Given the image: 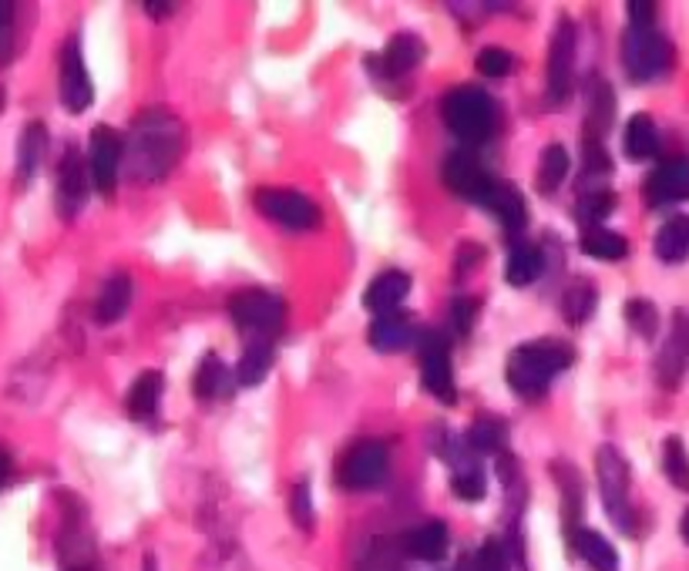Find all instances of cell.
<instances>
[{
	"mask_svg": "<svg viewBox=\"0 0 689 571\" xmlns=\"http://www.w3.org/2000/svg\"><path fill=\"white\" fill-rule=\"evenodd\" d=\"M186 148V128L183 121L165 111V108H148L131 121V138H128V171L138 181H161L171 168L179 165Z\"/></svg>",
	"mask_w": 689,
	"mask_h": 571,
	"instance_id": "6da1fadb",
	"label": "cell"
},
{
	"mask_svg": "<svg viewBox=\"0 0 689 571\" xmlns=\"http://www.w3.org/2000/svg\"><path fill=\"white\" fill-rule=\"evenodd\" d=\"M575 360V350L562 339H535V343H522V346H514L511 356H508V384L511 391L519 394V397H542L549 391L552 380L569 370Z\"/></svg>",
	"mask_w": 689,
	"mask_h": 571,
	"instance_id": "7a4b0ae2",
	"label": "cell"
},
{
	"mask_svg": "<svg viewBox=\"0 0 689 571\" xmlns=\"http://www.w3.org/2000/svg\"><path fill=\"white\" fill-rule=\"evenodd\" d=\"M441 118L464 145H484L494 131V101L484 88L461 85L441 98Z\"/></svg>",
	"mask_w": 689,
	"mask_h": 571,
	"instance_id": "3957f363",
	"label": "cell"
},
{
	"mask_svg": "<svg viewBox=\"0 0 689 571\" xmlns=\"http://www.w3.org/2000/svg\"><path fill=\"white\" fill-rule=\"evenodd\" d=\"M229 316L249 339H273L286 323V303L266 289H243L229 299Z\"/></svg>",
	"mask_w": 689,
	"mask_h": 571,
	"instance_id": "277c9868",
	"label": "cell"
},
{
	"mask_svg": "<svg viewBox=\"0 0 689 571\" xmlns=\"http://www.w3.org/2000/svg\"><path fill=\"white\" fill-rule=\"evenodd\" d=\"M622 65L632 81H652L669 71L672 45L656 28H626L622 35Z\"/></svg>",
	"mask_w": 689,
	"mask_h": 571,
	"instance_id": "5b68a950",
	"label": "cell"
},
{
	"mask_svg": "<svg viewBox=\"0 0 689 571\" xmlns=\"http://www.w3.org/2000/svg\"><path fill=\"white\" fill-rule=\"evenodd\" d=\"M596 474H599V491H602V501H606V511L609 518L622 528V531H636L632 528V504H629V464L626 457L606 444L599 447L596 454Z\"/></svg>",
	"mask_w": 689,
	"mask_h": 571,
	"instance_id": "8992f818",
	"label": "cell"
},
{
	"mask_svg": "<svg viewBox=\"0 0 689 571\" xmlns=\"http://www.w3.org/2000/svg\"><path fill=\"white\" fill-rule=\"evenodd\" d=\"M256 209L283 226V229H293V233H309L319 226V209L313 199H306L296 188H259L256 193Z\"/></svg>",
	"mask_w": 689,
	"mask_h": 571,
	"instance_id": "52a82bcc",
	"label": "cell"
},
{
	"mask_svg": "<svg viewBox=\"0 0 689 571\" xmlns=\"http://www.w3.org/2000/svg\"><path fill=\"white\" fill-rule=\"evenodd\" d=\"M387 447L381 441H357L336 464V481L347 491H371L387 478Z\"/></svg>",
	"mask_w": 689,
	"mask_h": 571,
	"instance_id": "ba28073f",
	"label": "cell"
},
{
	"mask_svg": "<svg viewBox=\"0 0 689 571\" xmlns=\"http://www.w3.org/2000/svg\"><path fill=\"white\" fill-rule=\"evenodd\" d=\"M572 81H575V24L562 18L552 31V48H549V75H545L549 108H562L569 101Z\"/></svg>",
	"mask_w": 689,
	"mask_h": 571,
	"instance_id": "9c48e42d",
	"label": "cell"
},
{
	"mask_svg": "<svg viewBox=\"0 0 689 571\" xmlns=\"http://www.w3.org/2000/svg\"><path fill=\"white\" fill-rule=\"evenodd\" d=\"M441 175H444V185L457 199L474 203V206H484L491 188H494V175L484 168V161L474 151H451L444 158Z\"/></svg>",
	"mask_w": 689,
	"mask_h": 571,
	"instance_id": "30bf717a",
	"label": "cell"
},
{
	"mask_svg": "<svg viewBox=\"0 0 689 571\" xmlns=\"http://www.w3.org/2000/svg\"><path fill=\"white\" fill-rule=\"evenodd\" d=\"M421 380H424L427 394H434L441 404H457L454 370H451V343L437 329H427L421 336Z\"/></svg>",
	"mask_w": 689,
	"mask_h": 571,
	"instance_id": "8fae6325",
	"label": "cell"
},
{
	"mask_svg": "<svg viewBox=\"0 0 689 571\" xmlns=\"http://www.w3.org/2000/svg\"><path fill=\"white\" fill-rule=\"evenodd\" d=\"M58 95H61V105H65L68 115H85L91 108V101H95V85H91V75H88V65H85L78 38L65 41V48H61Z\"/></svg>",
	"mask_w": 689,
	"mask_h": 571,
	"instance_id": "7c38bea8",
	"label": "cell"
},
{
	"mask_svg": "<svg viewBox=\"0 0 689 571\" xmlns=\"http://www.w3.org/2000/svg\"><path fill=\"white\" fill-rule=\"evenodd\" d=\"M121 161H125L121 135L111 125H98L88 138V175L101 196H115Z\"/></svg>",
	"mask_w": 689,
	"mask_h": 571,
	"instance_id": "4fadbf2b",
	"label": "cell"
},
{
	"mask_svg": "<svg viewBox=\"0 0 689 571\" xmlns=\"http://www.w3.org/2000/svg\"><path fill=\"white\" fill-rule=\"evenodd\" d=\"M689 370V313L676 309L672 326L666 333V343L656 356V380L662 391H676Z\"/></svg>",
	"mask_w": 689,
	"mask_h": 571,
	"instance_id": "5bb4252c",
	"label": "cell"
},
{
	"mask_svg": "<svg viewBox=\"0 0 689 571\" xmlns=\"http://www.w3.org/2000/svg\"><path fill=\"white\" fill-rule=\"evenodd\" d=\"M88 165L85 158L78 155V148H68L61 155V165H58V193H55V206H58V216L65 223H75L88 203Z\"/></svg>",
	"mask_w": 689,
	"mask_h": 571,
	"instance_id": "9a60e30c",
	"label": "cell"
},
{
	"mask_svg": "<svg viewBox=\"0 0 689 571\" xmlns=\"http://www.w3.org/2000/svg\"><path fill=\"white\" fill-rule=\"evenodd\" d=\"M682 199H689V155L666 158L646 178V203L649 206H669V203H682Z\"/></svg>",
	"mask_w": 689,
	"mask_h": 571,
	"instance_id": "2e32d148",
	"label": "cell"
},
{
	"mask_svg": "<svg viewBox=\"0 0 689 571\" xmlns=\"http://www.w3.org/2000/svg\"><path fill=\"white\" fill-rule=\"evenodd\" d=\"M421 61H424V41H421L417 35L404 31V35H394V38L387 41L384 55L367 58V68H371L374 75L404 78V75H411Z\"/></svg>",
	"mask_w": 689,
	"mask_h": 571,
	"instance_id": "e0dca14e",
	"label": "cell"
},
{
	"mask_svg": "<svg viewBox=\"0 0 689 571\" xmlns=\"http://www.w3.org/2000/svg\"><path fill=\"white\" fill-rule=\"evenodd\" d=\"M407 296H411V276L404 269H387V273L371 279V286L364 293V306L374 316H384V313H397Z\"/></svg>",
	"mask_w": 689,
	"mask_h": 571,
	"instance_id": "ac0fdd59",
	"label": "cell"
},
{
	"mask_svg": "<svg viewBox=\"0 0 689 571\" xmlns=\"http://www.w3.org/2000/svg\"><path fill=\"white\" fill-rule=\"evenodd\" d=\"M414 339H417L414 323H411L407 313H401V309L377 316V319L371 323V329H367V343H371L377 353H401V350H407Z\"/></svg>",
	"mask_w": 689,
	"mask_h": 571,
	"instance_id": "d6986e66",
	"label": "cell"
},
{
	"mask_svg": "<svg viewBox=\"0 0 689 571\" xmlns=\"http://www.w3.org/2000/svg\"><path fill=\"white\" fill-rule=\"evenodd\" d=\"M545 253L542 246H535L532 239H514L511 243V253H508V263H504V276L511 286H532L535 279H542L545 273Z\"/></svg>",
	"mask_w": 689,
	"mask_h": 571,
	"instance_id": "ffe728a7",
	"label": "cell"
},
{
	"mask_svg": "<svg viewBox=\"0 0 689 571\" xmlns=\"http://www.w3.org/2000/svg\"><path fill=\"white\" fill-rule=\"evenodd\" d=\"M447 544H451V534H447V524L444 521H424V524H414L401 548L404 554L417 558V561H441L447 554Z\"/></svg>",
	"mask_w": 689,
	"mask_h": 571,
	"instance_id": "44dd1931",
	"label": "cell"
},
{
	"mask_svg": "<svg viewBox=\"0 0 689 571\" xmlns=\"http://www.w3.org/2000/svg\"><path fill=\"white\" fill-rule=\"evenodd\" d=\"M484 206L494 213V219H498L508 233H514V236L525 233V226H529V206H525V196H522L514 185L494 181V188H491V196H488Z\"/></svg>",
	"mask_w": 689,
	"mask_h": 571,
	"instance_id": "7402d4cb",
	"label": "cell"
},
{
	"mask_svg": "<svg viewBox=\"0 0 689 571\" xmlns=\"http://www.w3.org/2000/svg\"><path fill=\"white\" fill-rule=\"evenodd\" d=\"M161 394H165V376L158 370H145L125 394V407L135 421H151L161 411Z\"/></svg>",
	"mask_w": 689,
	"mask_h": 571,
	"instance_id": "603a6c76",
	"label": "cell"
},
{
	"mask_svg": "<svg viewBox=\"0 0 689 571\" xmlns=\"http://www.w3.org/2000/svg\"><path fill=\"white\" fill-rule=\"evenodd\" d=\"M131 296H135V283H131L128 273L108 276L105 286H101V293H98V299H95V323H101V326L118 323V319L128 313Z\"/></svg>",
	"mask_w": 689,
	"mask_h": 571,
	"instance_id": "cb8c5ba5",
	"label": "cell"
},
{
	"mask_svg": "<svg viewBox=\"0 0 689 571\" xmlns=\"http://www.w3.org/2000/svg\"><path fill=\"white\" fill-rule=\"evenodd\" d=\"M273 360H276V350H273V339H249L239 363H236V373L233 380L239 387H256L266 380V373L273 370Z\"/></svg>",
	"mask_w": 689,
	"mask_h": 571,
	"instance_id": "d4e9b609",
	"label": "cell"
},
{
	"mask_svg": "<svg viewBox=\"0 0 689 571\" xmlns=\"http://www.w3.org/2000/svg\"><path fill=\"white\" fill-rule=\"evenodd\" d=\"M233 373L229 366L216 356V353H206L199 370H196V380H193V391L199 401H216V397H226L233 391Z\"/></svg>",
	"mask_w": 689,
	"mask_h": 571,
	"instance_id": "484cf974",
	"label": "cell"
},
{
	"mask_svg": "<svg viewBox=\"0 0 689 571\" xmlns=\"http://www.w3.org/2000/svg\"><path fill=\"white\" fill-rule=\"evenodd\" d=\"M48 151V128L41 121H31L18 141V185H28L35 178V171L41 168Z\"/></svg>",
	"mask_w": 689,
	"mask_h": 571,
	"instance_id": "4316f807",
	"label": "cell"
},
{
	"mask_svg": "<svg viewBox=\"0 0 689 571\" xmlns=\"http://www.w3.org/2000/svg\"><path fill=\"white\" fill-rule=\"evenodd\" d=\"M572 544H575L579 558H582L589 568H596V571H619V554H616V548H612L599 531H592V528H575V531H572Z\"/></svg>",
	"mask_w": 689,
	"mask_h": 571,
	"instance_id": "83f0119b",
	"label": "cell"
},
{
	"mask_svg": "<svg viewBox=\"0 0 689 571\" xmlns=\"http://www.w3.org/2000/svg\"><path fill=\"white\" fill-rule=\"evenodd\" d=\"M616 118V95L606 81H592L589 88V115H585V131L582 138H592V141H602L606 128L612 125Z\"/></svg>",
	"mask_w": 689,
	"mask_h": 571,
	"instance_id": "f1b7e54d",
	"label": "cell"
},
{
	"mask_svg": "<svg viewBox=\"0 0 689 571\" xmlns=\"http://www.w3.org/2000/svg\"><path fill=\"white\" fill-rule=\"evenodd\" d=\"M652 249L662 263H686L689 259V216H672L669 223H662Z\"/></svg>",
	"mask_w": 689,
	"mask_h": 571,
	"instance_id": "f546056e",
	"label": "cell"
},
{
	"mask_svg": "<svg viewBox=\"0 0 689 571\" xmlns=\"http://www.w3.org/2000/svg\"><path fill=\"white\" fill-rule=\"evenodd\" d=\"M622 148L632 161H646L659 151V131L649 115H632L622 131Z\"/></svg>",
	"mask_w": 689,
	"mask_h": 571,
	"instance_id": "4dcf8cb0",
	"label": "cell"
},
{
	"mask_svg": "<svg viewBox=\"0 0 689 571\" xmlns=\"http://www.w3.org/2000/svg\"><path fill=\"white\" fill-rule=\"evenodd\" d=\"M579 249H582L585 256H592V259L619 263V259H626L629 243H626L619 233L606 229V226H592V229H582V236H579Z\"/></svg>",
	"mask_w": 689,
	"mask_h": 571,
	"instance_id": "1f68e13d",
	"label": "cell"
},
{
	"mask_svg": "<svg viewBox=\"0 0 689 571\" xmlns=\"http://www.w3.org/2000/svg\"><path fill=\"white\" fill-rule=\"evenodd\" d=\"M599 306V289L589 279H575L572 286H565L562 293V316L569 326H585L592 319Z\"/></svg>",
	"mask_w": 689,
	"mask_h": 571,
	"instance_id": "d6a6232c",
	"label": "cell"
},
{
	"mask_svg": "<svg viewBox=\"0 0 689 571\" xmlns=\"http://www.w3.org/2000/svg\"><path fill=\"white\" fill-rule=\"evenodd\" d=\"M565 178H569V151H565V145L552 141V145H545V151H542V158H539V178H535V185H539L542 196H555Z\"/></svg>",
	"mask_w": 689,
	"mask_h": 571,
	"instance_id": "836d02e7",
	"label": "cell"
},
{
	"mask_svg": "<svg viewBox=\"0 0 689 571\" xmlns=\"http://www.w3.org/2000/svg\"><path fill=\"white\" fill-rule=\"evenodd\" d=\"M464 444H467L474 454H498V451L508 444V424L498 421V417H474Z\"/></svg>",
	"mask_w": 689,
	"mask_h": 571,
	"instance_id": "e575fe53",
	"label": "cell"
},
{
	"mask_svg": "<svg viewBox=\"0 0 689 571\" xmlns=\"http://www.w3.org/2000/svg\"><path fill=\"white\" fill-rule=\"evenodd\" d=\"M612 209H616V193H612V188H596V193H579V209H575V216H579L582 229L599 226Z\"/></svg>",
	"mask_w": 689,
	"mask_h": 571,
	"instance_id": "d590c367",
	"label": "cell"
},
{
	"mask_svg": "<svg viewBox=\"0 0 689 571\" xmlns=\"http://www.w3.org/2000/svg\"><path fill=\"white\" fill-rule=\"evenodd\" d=\"M662 471H666L672 488L689 491V454H686V444L679 437H666V444H662Z\"/></svg>",
	"mask_w": 689,
	"mask_h": 571,
	"instance_id": "8d00e7d4",
	"label": "cell"
},
{
	"mask_svg": "<svg viewBox=\"0 0 689 571\" xmlns=\"http://www.w3.org/2000/svg\"><path fill=\"white\" fill-rule=\"evenodd\" d=\"M555 471V481L562 488V498H565V518H569V528H575V518L582 511V481H579V471L565 461L552 464Z\"/></svg>",
	"mask_w": 689,
	"mask_h": 571,
	"instance_id": "74e56055",
	"label": "cell"
},
{
	"mask_svg": "<svg viewBox=\"0 0 689 571\" xmlns=\"http://www.w3.org/2000/svg\"><path fill=\"white\" fill-rule=\"evenodd\" d=\"M451 484H454V494L461 501H481L488 494V481H484V471H481L478 461H467V464L454 467V481Z\"/></svg>",
	"mask_w": 689,
	"mask_h": 571,
	"instance_id": "f35d334b",
	"label": "cell"
},
{
	"mask_svg": "<svg viewBox=\"0 0 689 571\" xmlns=\"http://www.w3.org/2000/svg\"><path fill=\"white\" fill-rule=\"evenodd\" d=\"M626 323H629V329L632 333H639L642 339H652L656 336V329H659V313H656V306L649 303V299H629L626 303Z\"/></svg>",
	"mask_w": 689,
	"mask_h": 571,
	"instance_id": "ab89813d",
	"label": "cell"
},
{
	"mask_svg": "<svg viewBox=\"0 0 689 571\" xmlns=\"http://www.w3.org/2000/svg\"><path fill=\"white\" fill-rule=\"evenodd\" d=\"M357 571H401V561H397V551L391 548V541H374L364 551Z\"/></svg>",
	"mask_w": 689,
	"mask_h": 571,
	"instance_id": "60d3db41",
	"label": "cell"
},
{
	"mask_svg": "<svg viewBox=\"0 0 689 571\" xmlns=\"http://www.w3.org/2000/svg\"><path fill=\"white\" fill-rule=\"evenodd\" d=\"M471 571H508V548L498 541V538H488L474 561H471Z\"/></svg>",
	"mask_w": 689,
	"mask_h": 571,
	"instance_id": "b9f144b4",
	"label": "cell"
},
{
	"mask_svg": "<svg viewBox=\"0 0 689 571\" xmlns=\"http://www.w3.org/2000/svg\"><path fill=\"white\" fill-rule=\"evenodd\" d=\"M289 518L303 528V531H313V498H309V484L299 481L293 491H289Z\"/></svg>",
	"mask_w": 689,
	"mask_h": 571,
	"instance_id": "7bdbcfd3",
	"label": "cell"
},
{
	"mask_svg": "<svg viewBox=\"0 0 689 571\" xmlns=\"http://www.w3.org/2000/svg\"><path fill=\"white\" fill-rule=\"evenodd\" d=\"M478 71L481 75H488V78H504V75H511V68H514V58L504 51V48H484L481 55H478Z\"/></svg>",
	"mask_w": 689,
	"mask_h": 571,
	"instance_id": "ee69618b",
	"label": "cell"
},
{
	"mask_svg": "<svg viewBox=\"0 0 689 571\" xmlns=\"http://www.w3.org/2000/svg\"><path fill=\"white\" fill-rule=\"evenodd\" d=\"M447 313H451V326H454L457 333H471V326H474V319H478V303H474L471 296H454Z\"/></svg>",
	"mask_w": 689,
	"mask_h": 571,
	"instance_id": "f6af8a7d",
	"label": "cell"
},
{
	"mask_svg": "<svg viewBox=\"0 0 689 571\" xmlns=\"http://www.w3.org/2000/svg\"><path fill=\"white\" fill-rule=\"evenodd\" d=\"M626 11H629V28H652L656 21V4H649V0H632Z\"/></svg>",
	"mask_w": 689,
	"mask_h": 571,
	"instance_id": "bcb514c9",
	"label": "cell"
},
{
	"mask_svg": "<svg viewBox=\"0 0 689 571\" xmlns=\"http://www.w3.org/2000/svg\"><path fill=\"white\" fill-rule=\"evenodd\" d=\"M481 259H484V246H478V243H464V246L457 249V273L464 276L467 269L481 266Z\"/></svg>",
	"mask_w": 689,
	"mask_h": 571,
	"instance_id": "7dc6e473",
	"label": "cell"
},
{
	"mask_svg": "<svg viewBox=\"0 0 689 571\" xmlns=\"http://www.w3.org/2000/svg\"><path fill=\"white\" fill-rule=\"evenodd\" d=\"M145 11L155 18V21H165L171 11H176V8H171V4H161V0H155V4H151V0H145Z\"/></svg>",
	"mask_w": 689,
	"mask_h": 571,
	"instance_id": "c3c4849f",
	"label": "cell"
},
{
	"mask_svg": "<svg viewBox=\"0 0 689 571\" xmlns=\"http://www.w3.org/2000/svg\"><path fill=\"white\" fill-rule=\"evenodd\" d=\"M11 21H14V8L0 0V35H8V31H11Z\"/></svg>",
	"mask_w": 689,
	"mask_h": 571,
	"instance_id": "681fc988",
	"label": "cell"
},
{
	"mask_svg": "<svg viewBox=\"0 0 689 571\" xmlns=\"http://www.w3.org/2000/svg\"><path fill=\"white\" fill-rule=\"evenodd\" d=\"M11 471H14V461H11V454L4 447H0V484H8Z\"/></svg>",
	"mask_w": 689,
	"mask_h": 571,
	"instance_id": "f907efd6",
	"label": "cell"
},
{
	"mask_svg": "<svg viewBox=\"0 0 689 571\" xmlns=\"http://www.w3.org/2000/svg\"><path fill=\"white\" fill-rule=\"evenodd\" d=\"M679 534H682V541L689 544V511L682 514V521H679Z\"/></svg>",
	"mask_w": 689,
	"mask_h": 571,
	"instance_id": "816d5d0a",
	"label": "cell"
},
{
	"mask_svg": "<svg viewBox=\"0 0 689 571\" xmlns=\"http://www.w3.org/2000/svg\"><path fill=\"white\" fill-rule=\"evenodd\" d=\"M145 571H158V568H155V561H151V558H145Z\"/></svg>",
	"mask_w": 689,
	"mask_h": 571,
	"instance_id": "f5cc1de1",
	"label": "cell"
},
{
	"mask_svg": "<svg viewBox=\"0 0 689 571\" xmlns=\"http://www.w3.org/2000/svg\"><path fill=\"white\" fill-rule=\"evenodd\" d=\"M0 108H4V88H0Z\"/></svg>",
	"mask_w": 689,
	"mask_h": 571,
	"instance_id": "db71d44e",
	"label": "cell"
}]
</instances>
